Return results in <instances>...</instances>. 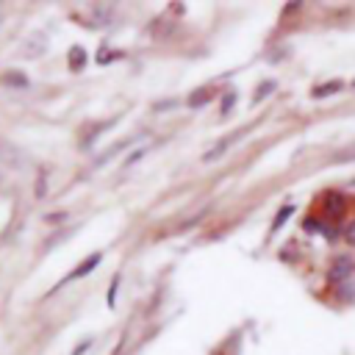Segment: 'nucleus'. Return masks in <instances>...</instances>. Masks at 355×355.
<instances>
[{"label":"nucleus","mask_w":355,"mask_h":355,"mask_svg":"<svg viewBox=\"0 0 355 355\" xmlns=\"http://www.w3.org/2000/svg\"><path fill=\"white\" fill-rule=\"evenodd\" d=\"M233 103H236V92H227V94H225V103H222V108H219V111H222V116H227V114H230Z\"/></svg>","instance_id":"nucleus-12"},{"label":"nucleus","mask_w":355,"mask_h":355,"mask_svg":"<svg viewBox=\"0 0 355 355\" xmlns=\"http://www.w3.org/2000/svg\"><path fill=\"white\" fill-rule=\"evenodd\" d=\"M141 155H144V147H141V150H136V153H130V155H128V161H125V164H128V166H130V164H136V161H139V158H141Z\"/></svg>","instance_id":"nucleus-13"},{"label":"nucleus","mask_w":355,"mask_h":355,"mask_svg":"<svg viewBox=\"0 0 355 355\" xmlns=\"http://www.w3.org/2000/svg\"><path fill=\"white\" fill-rule=\"evenodd\" d=\"M327 280L336 286V294L344 302H352L355 300V258L349 252L333 255L330 269H327Z\"/></svg>","instance_id":"nucleus-1"},{"label":"nucleus","mask_w":355,"mask_h":355,"mask_svg":"<svg viewBox=\"0 0 355 355\" xmlns=\"http://www.w3.org/2000/svg\"><path fill=\"white\" fill-rule=\"evenodd\" d=\"M116 283H119V277H116V280H114V286L108 288V305H114V302H116Z\"/></svg>","instance_id":"nucleus-14"},{"label":"nucleus","mask_w":355,"mask_h":355,"mask_svg":"<svg viewBox=\"0 0 355 355\" xmlns=\"http://www.w3.org/2000/svg\"><path fill=\"white\" fill-rule=\"evenodd\" d=\"M341 89V80H327V83H322V86H316L311 94L316 97V100H322V97H327V94H336Z\"/></svg>","instance_id":"nucleus-7"},{"label":"nucleus","mask_w":355,"mask_h":355,"mask_svg":"<svg viewBox=\"0 0 355 355\" xmlns=\"http://www.w3.org/2000/svg\"><path fill=\"white\" fill-rule=\"evenodd\" d=\"M324 214L327 216H333V222L344 214V208H347V200H344V194L341 191H324Z\"/></svg>","instance_id":"nucleus-3"},{"label":"nucleus","mask_w":355,"mask_h":355,"mask_svg":"<svg viewBox=\"0 0 355 355\" xmlns=\"http://www.w3.org/2000/svg\"><path fill=\"white\" fill-rule=\"evenodd\" d=\"M272 92H275V80H263V83H261V86L255 89V97H252V103L258 105V103H261L263 97H269Z\"/></svg>","instance_id":"nucleus-9"},{"label":"nucleus","mask_w":355,"mask_h":355,"mask_svg":"<svg viewBox=\"0 0 355 355\" xmlns=\"http://www.w3.org/2000/svg\"><path fill=\"white\" fill-rule=\"evenodd\" d=\"M341 236H344V241H347L349 247H355V219H352V222H347V227L341 230Z\"/></svg>","instance_id":"nucleus-11"},{"label":"nucleus","mask_w":355,"mask_h":355,"mask_svg":"<svg viewBox=\"0 0 355 355\" xmlns=\"http://www.w3.org/2000/svg\"><path fill=\"white\" fill-rule=\"evenodd\" d=\"M294 214V205L291 202H286V205H280V211L275 214V219H272V233H277L283 225H286V219Z\"/></svg>","instance_id":"nucleus-6"},{"label":"nucleus","mask_w":355,"mask_h":355,"mask_svg":"<svg viewBox=\"0 0 355 355\" xmlns=\"http://www.w3.org/2000/svg\"><path fill=\"white\" fill-rule=\"evenodd\" d=\"M97 263H100V252H94L92 258H86L80 266H75V269H72V272L64 277V283H69V280H75V277H83V275H89V272H92Z\"/></svg>","instance_id":"nucleus-4"},{"label":"nucleus","mask_w":355,"mask_h":355,"mask_svg":"<svg viewBox=\"0 0 355 355\" xmlns=\"http://www.w3.org/2000/svg\"><path fill=\"white\" fill-rule=\"evenodd\" d=\"M233 139H236V136H227V139H225V141H219V144H216V147H211V150H208V153H205V155H202V161H205V164H214V161H216V158H222V155H225V153H227V147H230V144H233Z\"/></svg>","instance_id":"nucleus-5"},{"label":"nucleus","mask_w":355,"mask_h":355,"mask_svg":"<svg viewBox=\"0 0 355 355\" xmlns=\"http://www.w3.org/2000/svg\"><path fill=\"white\" fill-rule=\"evenodd\" d=\"M302 230H305V233H322L327 241H336V239H338V227H336V222L322 219V216H305Z\"/></svg>","instance_id":"nucleus-2"},{"label":"nucleus","mask_w":355,"mask_h":355,"mask_svg":"<svg viewBox=\"0 0 355 355\" xmlns=\"http://www.w3.org/2000/svg\"><path fill=\"white\" fill-rule=\"evenodd\" d=\"M69 67H72V69H80V67H83V50H80V47H72V55H69Z\"/></svg>","instance_id":"nucleus-10"},{"label":"nucleus","mask_w":355,"mask_h":355,"mask_svg":"<svg viewBox=\"0 0 355 355\" xmlns=\"http://www.w3.org/2000/svg\"><path fill=\"white\" fill-rule=\"evenodd\" d=\"M211 103V92L208 89H197L191 97H189V108H202Z\"/></svg>","instance_id":"nucleus-8"}]
</instances>
